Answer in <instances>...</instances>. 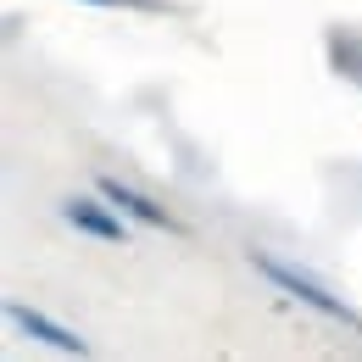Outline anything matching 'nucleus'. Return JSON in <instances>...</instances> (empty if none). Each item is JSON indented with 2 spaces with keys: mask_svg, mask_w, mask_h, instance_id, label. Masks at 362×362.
I'll use <instances>...</instances> for the list:
<instances>
[{
  "mask_svg": "<svg viewBox=\"0 0 362 362\" xmlns=\"http://www.w3.org/2000/svg\"><path fill=\"white\" fill-rule=\"evenodd\" d=\"M245 262L268 279L273 290H284L290 301H301L307 313H317L323 323H340V329H351V334H362V313L351 307V301H340L329 284H317L307 268H296V262H284V257H273V251H262V245H251L245 251Z\"/></svg>",
  "mask_w": 362,
  "mask_h": 362,
  "instance_id": "f257e3e1",
  "label": "nucleus"
},
{
  "mask_svg": "<svg viewBox=\"0 0 362 362\" xmlns=\"http://www.w3.org/2000/svg\"><path fill=\"white\" fill-rule=\"evenodd\" d=\"M62 218L78 228L84 240H100V245H129V228H123V218H117V206L95 189V195H67L62 201Z\"/></svg>",
  "mask_w": 362,
  "mask_h": 362,
  "instance_id": "f03ea898",
  "label": "nucleus"
},
{
  "mask_svg": "<svg viewBox=\"0 0 362 362\" xmlns=\"http://www.w3.org/2000/svg\"><path fill=\"white\" fill-rule=\"evenodd\" d=\"M6 323H11V329H23L28 340L50 346V351H67V357H90V340H84L78 329L56 323L50 313H40V307H23V301H11V307H6Z\"/></svg>",
  "mask_w": 362,
  "mask_h": 362,
  "instance_id": "7ed1b4c3",
  "label": "nucleus"
},
{
  "mask_svg": "<svg viewBox=\"0 0 362 362\" xmlns=\"http://www.w3.org/2000/svg\"><path fill=\"white\" fill-rule=\"evenodd\" d=\"M95 189H100V195H106V201H112L117 212H129L134 223L162 228V234H184V223H179V218H173V212H168L162 201H151L145 189H134V184H123V179H112V173H100V179H95Z\"/></svg>",
  "mask_w": 362,
  "mask_h": 362,
  "instance_id": "20e7f679",
  "label": "nucleus"
},
{
  "mask_svg": "<svg viewBox=\"0 0 362 362\" xmlns=\"http://www.w3.org/2000/svg\"><path fill=\"white\" fill-rule=\"evenodd\" d=\"M90 6H123V11H162V0H90Z\"/></svg>",
  "mask_w": 362,
  "mask_h": 362,
  "instance_id": "39448f33",
  "label": "nucleus"
}]
</instances>
